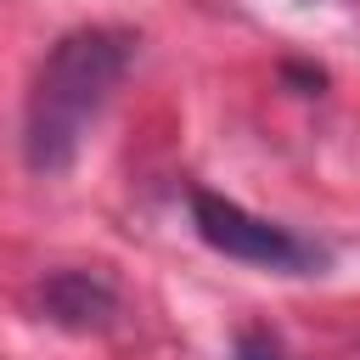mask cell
<instances>
[{
    "label": "cell",
    "mask_w": 360,
    "mask_h": 360,
    "mask_svg": "<svg viewBox=\"0 0 360 360\" xmlns=\"http://www.w3.org/2000/svg\"><path fill=\"white\" fill-rule=\"evenodd\" d=\"M141 56V34L124 22L68 28L34 68L22 101V163L34 174H68L90 124L107 112L112 90Z\"/></svg>",
    "instance_id": "1"
},
{
    "label": "cell",
    "mask_w": 360,
    "mask_h": 360,
    "mask_svg": "<svg viewBox=\"0 0 360 360\" xmlns=\"http://www.w3.org/2000/svg\"><path fill=\"white\" fill-rule=\"evenodd\" d=\"M186 202H191V231L236 264H259L276 276H321L332 264V253L315 236H298L292 225H276V219H264V214H253V208H242L208 186H197Z\"/></svg>",
    "instance_id": "2"
},
{
    "label": "cell",
    "mask_w": 360,
    "mask_h": 360,
    "mask_svg": "<svg viewBox=\"0 0 360 360\" xmlns=\"http://www.w3.org/2000/svg\"><path fill=\"white\" fill-rule=\"evenodd\" d=\"M34 309H39V321H51L62 332L90 338V332H112L118 326L124 298L101 270H45L34 281Z\"/></svg>",
    "instance_id": "3"
},
{
    "label": "cell",
    "mask_w": 360,
    "mask_h": 360,
    "mask_svg": "<svg viewBox=\"0 0 360 360\" xmlns=\"http://www.w3.org/2000/svg\"><path fill=\"white\" fill-rule=\"evenodd\" d=\"M231 360H292V354H287V343L270 326H242L231 338Z\"/></svg>",
    "instance_id": "4"
},
{
    "label": "cell",
    "mask_w": 360,
    "mask_h": 360,
    "mask_svg": "<svg viewBox=\"0 0 360 360\" xmlns=\"http://www.w3.org/2000/svg\"><path fill=\"white\" fill-rule=\"evenodd\" d=\"M281 79H287L298 96H321V84H326V68H309V62H281Z\"/></svg>",
    "instance_id": "5"
}]
</instances>
